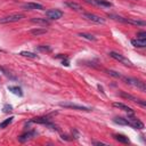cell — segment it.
Here are the masks:
<instances>
[{
	"label": "cell",
	"mask_w": 146,
	"mask_h": 146,
	"mask_svg": "<svg viewBox=\"0 0 146 146\" xmlns=\"http://www.w3.org/2000/svg\"><path fill=\"white\" fill-rule=\"evenodd\" d=\"M31 22L37 24V25H41V26H49L50 22L47 18H41V17H33L31 18Z\"/></svg>",
	"instance_id": "cell-13"
},
{
	"label": "cell",
	"mask_w": 146,
	"mask_h": 146,
	"mask_svg": "<svg viewBox=\"0 0 146 146\" xmlns=\"http://www.w3.org/2000/svg\"><path fill=\"white\" fill-rule=\"evenodd\" d=\"M36 135H37V131H36V130L28 131V132H25V134H23V135H21V136L18 137V141H20V143H25V141L32 139Z\"/></svg>",
	"instance_id": "cell-10"
},
{
	"label": "cell",
	"mask_w": 146,
	"mask_h": 146,
	"mask_svg": "<svg viewBox=\"0 0 146 146\" xmlns=\"http://www.w3.org/2000/svg\"><path fill=\"white\" fill-rule=\"evenodd\" d=\"M3 110H4V112H5V113H9V112H12V111H13V106H12V105H9V104H6V105L4 106V109H3Z\"/></svg>",
	"instance_id": "cell-28"
},
{
	"label": "cell",
	"mask_w": 146,
	"mask_h": 146,
	"mask_svg": "<svg viewBox=\"0 0 146 146\" xmlns=\"http://www.w3.org/2000/svg\"><path fill=\"white\" fill-rule=\"evenodd\" d=\"M93 144L94 145H107L106 143H103V141H94Z\"/></svg>",
	"instance_id": "cell-31"
},
{
	"label": "cell",
	"mask_w": 146,
	"mask_h": 146,
	"mask_svg": "<svg viewBox=\"0 0 146 146\" xmlns=\"http://www.w3.org/2000/svg\"><path fill=\"white\" fill-rule=\"evenodd\" d=\"M31 122L40 123V124H45V126L49 127V128H50V129H53V130H58V129H57V127H56L53 122H50V120H49L48 118H46V116H42V118H34V119H32V120H31Z\"/></svg>",
	"instance_id": "cell-7"
},
{
	"label": "cell",
	"mask_w": 146,
	"mask_h": 146,
	"mask_svg": "<svg viewBox=\"0 0 146 146\" xmlns=\"http://www.w3.org/2000/svg\"><path fill=\"white\" fill-rule=\"evenodd\" d=\"M62 64H63V65H65V66H68V65H70V62H68V59L66 58L65 61L63 59V62H62Z\"/></svg>",
	"instance_id": "cell-30"
},
{
	"label": "cell",
	"mask_w": 146,
	"mask_h": 146,
	"mask_svg": "<svg viewBox=\"0 0 146 146\" xmlns=\"http://www.w3.org/2000/svg\"><path fill=\"white\" fill-rule=\"evenodd\" d=\"M79 36H80V37H82V38H85V39H87V40L96 41V37H94L93 34H89V33H85V32H82V33H79Z\"/></svg>",
	"instance_id": "cell-23"
},
{
	"label": "cell",
	"mask_w": 146,
	"mask_h": 146,
	"mask_svg": "<svg viewBox=\"0 0 146 146\" xmlns=\"http://www.w3.org/2000/svg\"><path fill=\"white\" fill-rule=\"evenodd\" d=\"M113 137H114L115 140H118L119 143H122V144H128L130 141L129 138L124 135H113Z\"/></svg>",
	"instance_id": "cell-19"
},
{
	"label": "cell",
	"mask_w": 146,
	"mask_h": 146,
	"mask_svg": "<svg viewBox=\"0 0 146 146\" xmlns=\"http://www.w3.org/2000/svg\"><path fill=\"white\" fill-rule=\"evenodd\" d=\"M127 85L129 86H132L137 89H140L141 91H146V86H145V82L138 80V79H135V78H128V77H122V79Z\"/></svg>",
	"instance_id": "cell-1"
},
{
	"label": "cell",
	"mask_w": 146,
	"mask_h": 146,
	"mask_svg": "<svg viewBox=\"0 0 146 146\" xmlns=\"http://www.w3.org/2000/svg\"><path fill=\"white\" fill-rule=\"evenodd\" d=\"M124 23H128V24H131V25H136V26H145L146 25V22L134 20V18H124Z\"/></svg>",
	"instance_id": "cell-17"
},
{
	"label": "cell",
	"mask_w": 146,
	"mask_h": 146,
	"mask_svg": "<svg viewBox=\"0 0 146 146\" xmlns=\"http://www.w3.org/2000/svg\"><path fill=\"white\" fill-rule=\"evenodd\" d=\"M64 13L59 9H49L46 12V16L48 20H59L62 18Z\"/></svg>",
	"instance_id": "cell-9"
},
{
	"label": "cell",
	"mask_w": 146,
	"mask_h": 146,
	"mask_svg": "<svg viewBox=\"0 0 146 146\" xmlns=\"http://www.w3.org/2000/svg\"><path fill=\"white\" fill-rule=\"evenodd\" d=\"M137 38H138V39H146V32H145V31L138 32V33H137Z\"/></svg>",
	"instance_id": "cell-29"
},
{
	"label": "cell",
	"mask_w": 146,
	"mask_h": 146,
	"mask_svg": "<svg viewBox=\"0 0 146 146\" xmlns=\"http://www.w3.org/2000/svg\"><path fill=\"white\" fill-rule=\"evenodd\" d=\"M107 73L110 76H112V77H114V78H116V79H122V74H120L119 72H116V71H112V70H110V71H107Z\"/></svg>",
	"instance_id": "cell-25"
},
{
	"label": "cell",
	"mask_w": 146,
	"mask_h": 146,
	"mask_svg": "<svg viewBox=\"0 0 146 146\" xmlns=\"http://www.w3.org/2000/svg\"><path fill=\"white\" fill-rule=\"evenodd\" d=\"M25 16L24 14H21V13H17V14H12V15H8V16H5L3 18H0V24H8V23H15V22H18L21 20H23Z\"/></svg>",
	"instance_id": "cell-2"
},
{
	"label": "cell",
	"mask_w": 146,
	"mask_h": 146,
	"mask_svg": "<svg viewBox=\"0 0 146 146\" xmlns=\"http://www.w3.org/2000/svg\"><path fill=\"white\" fill-rule=\"evenodd\" d=\"M119 96L122 97V98L129 99V101H131V102H134V103H137V104H139L141 107H146V102H145V101L138 99V98H136L135 96H132V95H130V94H127L126 91H120V93H119Z\"/></svg>",
	"instance_id": "cell-5"
},
{
	"label": "cell",
	"mask_w": 146,
	"mask_h": 146,
	"mask_svg": "<svg viewBox=\"0 0 146 146\" xmlns=\"http://www.w3.org/2000/svg\"><path fill=\"white\" fill-rule=\"evenodd\" d=\"M22 7H23V9H26V11H33V9L42 11L43 9V6L40 4H37V3H28V4H24Z\"/></svg>",
	"instance_id": "cell-12"
},
{
	"label": "cell",
	"mask_w": 146,
	"mask_h": 146,
	"mask_svg": "<svg viewBox=\"0 0 146 146\" xmlns=\"http://www.w3.org/2000/svg\"><path fill=\"white\" fill-rule=\"evenodd\" d=\"M0 71H3V72L5 73V76H6V77H8L9 79H13V80H15V78H14V77H13V76L11 74V73H9V72H8V71H7V70H6L5 67H3V66H0Z\"/></svg>",
	"instance_id": "cell-27"
},
{
	"label": "cell",
	"mask_w": 146,
	"mask_h": 146,
	"mask_svg": "<svg viewBox=\"0 0 146 146\" xmlns=\"http://www.w3.org/2000/svg\"><path fill=\"white\" fill-rule=\"evenodd\" d=\"M86 3L91 4L94 6H102V7H112V4L106 0H85Z\"/></svg>",
	"instance_id": "cell-11"
},
{
	"label": "cell",
	"mask_w": 146,
	"mask_h": 146,
	"mask_svg": "<svg viewBox=\"0 0 146 146\" xmlns=\"http://www.w3.org/2000/svg\"><path fill=\"white\" fill-rule=\"evenodd\" d=\"M131 45L134 47H137V48H144L146 47V39H132L131 40Z\"/></svg>",
	"instance_id": "cell-16"
},
{
	"label": "cell",
	"mask_w": 146,
	"mask_h": 146,
	"mask_svg": "<svg viewBox=\"0 0 146 146\" xmlns=\"http://www.w3.org/2000/svg\"><path fill=\"white\" fill-rule=\"evenodd\" d=\"M8 90L12 91V93H13L14 95H16V96H20V97L23 96L22 89H21L20 87H17V86H8Z\"/></svg>",
	"instance_id": "cell-18"
},
{
	"label": "cell",
	"mask_w": 146,
	"mask_h": 146,
	"mask_svg": "<svg viewBox=\"0 0 146 146\" xmlns=\"http://www.w3.org/2000/svg\"><path fill=\"white\" fill-rule=\"evenodd\" d=\"M113 121H114V123H116V124H121V126H129L128 120H127V119H124V118H114V119H113Z\"/></svg>",
	"instance_id": "cell-21"
},
{
	"label": "cell",
	"mask_w": 146,
	"mask_h": 146,
	"mask_svg": "<svg viewBox=\"0 0 146 146\" xmlns=\"http://www.w3.org/2000/svg\"><path fill=\"white\" fill-rule=\"evenodd\" d=\"M113 106L114 107H118V109H120V110H122L124 112H128L129 114H134V110L131 107H129L128 105L123 104V103H113Z\"/></svg>",
	"instance_id": "cell-15"
},
{
	"label": "cell",
	"mask_w": 146,
	"mask_h": 146,
	"mask_svg": "<svg viewBox=\"0 0 146 146\" xmlns=\"http://www.w3.org/2000/svg\"><path fill=\"white\" fill-rule=\"evenodd\" d=\"M13 120H14V116H11V118H8V119H6L5 121H3L1 123H0V128H6V127H8L12 122H13Z\"/></svg>",
	"instance_id": "cell-22"
},
{
	"label": "cell",
	"mask_w": 146,
	"mask_h": 146,
	"mask_svg": "<svg viewBox=\"0 0 146 146\" xmlns=\"http://www.w3.org/2000/svg\"><path fill=\"white\" fill-rule=\"evenodd\" d=\"M112 58H114L115 61H118V62H120V63H122V64H124V65H127V66H132V63L128 59V58H126L123 55H121V54H119V53H116V51H110V54H109Z\"/></svg>",
	"instance_id": "cell-6"
},
{
	"label": "cell",
	"mask_w": 146,
	"mask_h": 146,
	"mask_svg": "<svg viewBox=\"0 0 146 146\" xmlns=\"http://www.w3.org/2000/svg\"><path fill=\"white\" fill-rule=\"evenodd\" d=\"M59 106L65 107V109H72V110H78V111H86V112H90L91 109L87 107V106H82V105H78L74 103H71V102H61Z\"/></svg>",
	"instance_id": "cell-3"
},
{
	"label": "cell",
	"mask_w": 146,
	"mask_h": 146,
	"mask_svg": "<svg viewBox=\"0 0 146 146\" xmlns=\"http://www.w3.org/2000/svg\"><path fill=\"white\" fill-rule=\"evenodd\" d=\"M20 55L24 57H29V58H38V55H36L34 53H30V51H21Z\"/></svg>",
	"instance_id": "cell-24"
},
{
	"label": "cell",
	"mask_w": 146,
	"mask_h": 146,
	"mask_svg": "<svg viewBox=\"0 0 146 146\" xmlns=\"http://www.w3.org/2000/svg\"><path fill=\"white\" fill-rule=\"evenodd\" d=\"M82 17L86 18L87 21H90L93 23H96V24H105V20L101 16H97L95 14H91V13H84L82 14Z\"/></svg>",
	"instance_id": "cell-4"
},
{
	"label": "cell",
	"mask_w": 146,
	"mask_h": 146,
	"mask_svg": "<svg viewBox=\"0 0 146 146\" xmlns=\"http://www.w3.org/2000/svg\"><path fill=\"white\" fill-rule=\"evenodd\" d=\"M37 49L40 50V51H46V53H50L51 51V48L49 46H38Z\"/></svg>",
	"instance_id": "cell-26"
},
{
	"label": "cell",
	"mask_w": 146,
	"mask_h": 146,
	"mask_svg": "<svg viewBox=\"0 0 146 146\" xmlns=\"http://www.w3.org/2000/svg\"><path fill=\"white\" fill-rule=\"evenodd\" d=\"M127 120H128V122H129V126L132 127L134 129H139V130L144 129V123H143L140 120H138L137 118H134L132 114L129 115V116L127 118Z\"/></svg>",
	"instance_id": "cell-8"
},
{
	"label": "cell",
	"mask_w": 146,
	"mask_h": 146,
	"mask_svg": "<svg viewBox=\"0 0 146 146\" xmlns=\"http://www.w3.org/2000/svg\"><path fill=\"white\" fill-rule=\"evenodd\" d=\"M65 5L67 6V7H70V8H72V9H74V11H77V12H80V11H82V7L79 5V4H77V3H72V1H67V3H65Z\"/></svg>",
	"instance_id": "cell-20"
},
{
	"label": "cell",
	"mask_w": 146,
	"mask_h": 146,
	"mask_svg": "<svg viewBox=\"0 0 146 146\" xmlns=\"http://www.w3.org/2000/svg\"><path fill=\"white\" fill-rule=\"evenodd\" d=\"M48 32L47 29H43V28H34V29H31L29 31L30 34L34 36V37H39V36H42V34H46Z\"/></svg>",
	"instance_id": "cell-14"
}]
</instances>
